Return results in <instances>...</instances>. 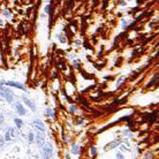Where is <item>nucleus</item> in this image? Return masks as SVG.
Here are the masks:
<instances>
[{"label": "nucleus", "mask_w": 159, "mask_h": 159, "mask_svg": "<svg viewBox=\"0 0 159 159\" xmlns=\"http://www.w3.org/2000/svg\"><path fill=\"white\" fill-rule=\"evenodd\" d=\"M90 156H91L92 158H94V157L97 156V147L96 146H91V147H90Z\"/></svg>", "instance_id": "dca6fc26"}, {"label": "nucleus", "mask_w": 159, "mask_h": 159, "mask_svg": "<svg viewBox=\"0 0 159 159\" xmlns=\"http://www.w3.org/2000/svg\"><path fill=\"white\" fill-rule=\"evenodd\" d=\"M45 115L46 116H51V118H53V119H55V112L50 107L45 110Z\"/></svg>", "instance_id": "1a4fd4ad"}, {"label": "nucleus", "mask_w": 159, "mask_h": 159, "mask_svg": "<svg viewBox=\"0 0 159 159\" xmlns=\"http://www.w3.org/2000/svg\"><path fill=\"white\" fill-rule=\"evenodd\" d=\"M4 15L7 16V17H10V16H12L10 10H8V9H4Z\"/></svg>", "instance_id": "4be33fe9"}, {"label": "nucleus", "mask_w": 159, "mask_h": 159, "mask_svg": "<svg viewBox=\"0 0 159 159\" xmlns=\"http://www.w3.org/2000/svg\"><path fill=\"white\" fill-rule=\"evenodd\" d=\"M27 140H28V142H29L30 144L35 142V134L32 133V131H30V133L28 134V137H27Z\"/></svg>", "instance_id": "ddd939ff"}, {"label": "nucleus", "mask_w": 159, "mask_h": 159, "mask_svg": "<svg viewBox=\"0 0 159 159\" xmlns=\"http://www.w3.org/2000/svg\"><path fill=\"white\" fill-rule=\"evenodd\" d=\"M115 157H116V158H120V159H123L124 158V156L121 153V152H118V153L115 154Z\"/></svg>", "instance_id": "5701e85b"}, {"label": "nucleus", "mask_w": 159, "mask_h": 159, "mask_svg": "<svg viewBox=\"0 0 159 159\" xmlns=\"http://www.w3.org/2000/svg\"><path fill=\"white\" fill-rule=\"evenodd\" d=\"M124 81H126V76H121V77L116 81V88H121V85L124 83Z\"/></svg>", "instance_id": "4468645a"}, {"label": "nucleus", "mask_w": 159, "mask_h": 159, "mask_svg": "<svg viewBox=\"0 0 159 159\" xmlns=\"http://www.w3.org/2000/svg\"><path fill=\"white\" fill-rule=\"evenodd\" d=\"M1 83L4 85H7V87H13V88H17V89L20 90H23V91L28 92L27 88L24 87L23 84H21L20 82H14V81H8V82H6V81H1Z\"/></svg>", "instance_id": "7ed1b4c3"}, {"label": "nucleus", "mask_w": 159, "mask_h": 159, "mask_svg": "<svg viewBox=\"0 0 159 159\" xmlns=\"http://www.w3.org/2000/svg\"><path fill=\"white\" fill-rule=\"evenodd\" d=\"M23 103H24L28 107L31 108V111H34V112L36 111V105H35V103L31 100V99L27 98V97H23Z\"/></svg>", "instance_id": "6e6552de"}, {"label": "nucleus", "mask_w": 159, "mask_h": 159, "mask_svg": "<svg viewBox=\"0 0 159 159\" xmlns=\"http://www.w3.org/2000/svg\"><path fill=\"white\" fill-rule=\"evenodd\" d=\"M14 122H15V124H16V127H17V129H21V128H22L23 121H22L21 119H17V118H15V119H14Z\"/></svg>", "instance_id": "2eb2a0df"}, {"label": "nucleus", "mask_w": 159, "mask_h": 159, "mask_svg": "<svg viewBox=\"0 0 159 159\" xmlns=\"http://www.w3.org/2000/svg\"><path fill=\"white\" fill-rule=\"evenodd\" d=\"M0 96H1L2 98L7 101V103L13 104V101H14V93L9 89L5 88L4 84H2L1 82H0Z\"/></svg>", "instance_id": "f257e3e1"}, {"label": "nucleus", "mask_w": 159, "mask_h": 159, "mask_svg": "<svg viewBox=\"0 0 159 159\" xmlns=\"http://www.w3.org/2000/svg\"><path fill=\"white\" fill-rule=\"evenodd\" d=\"M75 44H76V46H80L81 41H80V40H76V41H75Z\"/></svg>", "instance_id": "cd10ccee"}, {"label": "nucleus", "mask_w": 159, "mask_h": 159, "mask_svg": "<svg viewBox=\"0 0 159 159\" xmlns=\"http://www.w3.org/2000/svg\"><path fill=\"white\" fill-rule=\"evenodd\" d=\"M65 157H66V158H67V159H69V158H70V156H69V154H68V153H67V154H66V156H65Z\"/></svg>", "instance_id": "c756f323"}, {"label": "nucleus", "mask_w": 159, "mask_h": 159, "mask_svg": "<svg viewBox=\"0 0 159 159\" xmlns=\"http://www.w3.org/2000/svg\"><path fill=\"white\" fill-rule=\"evenodd\" d=\"M15 108H16V113H17L18 115H21V116H23V115L27 114V111H25L24 106H23L20 101H17V103L15 104Z\"/></svg>", "instance_id": "39448f33"}, {"label": "nucleus", "mask_w": 159, "mask_h": 159, "mask_svg": "<svg viewBox=\"0 0 159 159\" xmlns=\"http://www.w3.org/2000/svg\"><path fill=\"white\" fill-rule=\"evenodd\" d=\"M58 38H59V40L61 41V43H65V41H66V37H65V35H62V34L58 35Z\"/></svg>", "instance_id": "6ab92c4d"}, {"label": "nucleus", "mask_w": 159, "mask_h": 159, "mask_svg": "<svg viewBox=\"0 0 159 159\" xmlns=\"http://www.w3.org/2000/svg\"><path fill=\"white\" fill-rule=\"evenodd\" d=\"M120 5H121V6H126V1H121Z\"/></svg>", "instance_id": "c85d7f7f"}, {"label": "nucleus", "mask_w": 159, "mask_h": 159, "mask_svg": "<svg viewBox=\"0 0 159 159\" xmlns=\"http://www.w3.org/2000/svg\"><path fill=\"white\" fill-rule=\"evenodd\" d=\"M32 124H34L35 128H37L38 130H40V131H45L46 130V126H45V123H44L41 120H35Z\"/></svg>", "instance_id": "423d86ee"}, {"label": "nucleus", "mask_w": 159, "mask_h": 159, "mask_svg": "<svg viewBox=\"0 0 159 159\" xmlns=\"http://www.w3.org/2000/svg\"><path fill=\"white\" fill-rule=\"evenodd\" d=\"M121 142H122L121 140H116V141H113V142L108 143V144L106 145L105 150H106V151H107V150H113V149H115V147H118V146H119L120 144H121Z\"/></svg>", "instance_id": "0eeeda50"}, {"label": "nucleus", "mask_w": 159, "mask_h": 159, "mask_svg": "<svg viewBox=\"0 0 159 159\" xmlns=\"http://www.w3.org/2000/svg\"><path fill=\"white\" fill-rule=\"evenodd\" d=\"M73 65H74V67H75L76 69H81V63H80V61L75 60V61L73 62Z\"/></svg>", "instance_id": "aec40b11"}, {"label": "nucleus", "mask_w": 159, "mask_h": 159, "mask_svg": "<svg viewBox=\"0 0 159 159\" xmlns=\"http://www.w3.org/2000/svg\"><path fill=\"white\" fill-rule=\"evenodd\" d=\"M76 123H77V124H83V123H84V119H83V118H80V119L76 121Z\"/></svg>", "instance_id": "b1692460"}, {"label": "nucleus", "mask_w": 159, "mask_h": 159, "mask_svg": "<svg viewBox=\"0 0 159 159\" xmlns=\"http://www.w3.org/2000/svg\"><path fill=\"white\" fill-rule=\"evenodd\" d=\"M4 121H5V118H4V115L0 113V126H1L2 123H4Z\"/></svg>", "instance_id": "393cba45"}, {"label": "nucleus", "mask_w": 159, "mask_h": 159, "mask_svg": "<svg viewBox=\"0 0 159 159\" xmlns=\"http://www.w3.org/2000/svg\"><path fill=\"white\" fill-rule=\"evenodd\" d=\"M144 158H153V153H152V152H145Z\"/></svg>", "instance_id": "412c9836"}, {"label": "nucleus", "mask_w": 159, "mask_h": 159, "mask_svg": "<svg viewBox=\"0 0 159 159\" xmlns=\"http://www.w3.org/2000/svg\"><path fill=\"white\" fill-rule=\"evenodd\" d=\"M69 113H71V114H76L77 113V106L75 105V104H70V106H69Z\"/></svg>", "instance_id": "9b49d317"}, {"label": "nucleus", "mask_w": 159, "mask_h": 159, "mask_svg": "<svg viewBox=\"0 0 159 159\" xmlns=\"http://www.w3.org/2000/svg\"><path fill=\"white\" fill-rule=\"evenodd\" d=\"M157 80H158V74L156 73V74H154V75H153V77H152V80L150 81V82L147 83L146 85H145V88H150V87H151V85H153L154 83L157 82Z\"/></svg>", "instance_id": "9d476101"}, {"label": "nucleus", "mask_w": 159, "mask_h": 159, "mask_svg": "<svg viewBox=\"0 0 159 159\" xmlns=\"http://www.w3.org/2000/svg\"><path fill=\"white\" fill-rule=\"evenodd\" d=\"M5 143H6V141H5V138L2 137L1 135H0V150H2L5 147Z\"/></svg>", "instance_id": "a211bd4d"}, {"label": "nucleus", "mask_w": 159, "mask_h": 159, "mask_svg": "<svg viewBox=\"0 0 159 159\" xmlns=\"http://www.w3.org/2000/svg\"><path fill=\"white\" fill-rule=\"evenodd\" d=\"M44 13L45 14H51L52 13V6H51L50 4L46 5V6L44 7Z\"/></svg>", "instance_id": "f3484780"}, {"label": "nucleus", "mask_w": 159, "mask_h": 159, "mask_svg": "<svg viewBox=\"0 0 159 159\" xmlns=\"http://www.w3.org/2000/svg\"><path fill=\"white\" fill-rule=\"evenodd\" d=\"M52 76H53V77H54V78H57V77H58V70H54V71H53Z\"/></svg>", "instance_id": "bb28decb"}, {"label": "nucleus", "mask_w": 159, "mask_h": 159, "mask_svg": "<svg viewBox=\"0 0 159 159\" xmlns=\"http://www.w3.org/2000/svg\"><path fill=\"white\" fill-rule=\"evenodd\" d=\"M59 65H60V68H61L62 70H63V69H66V66H65V63H63L62 61H60V62H59Z\"/></svg>", "instance_id": "a878e982"}, {"label": "nucleus", "mask_w": 159, "mask_h": 159, "mask_svg": "<svg viewBox=\"0 0 159 159\" xmlns=\"http://www.w3.org/2000/svg\"><path fill=\"white\" fill-rule=\"evenodd\" d=\"M71 152H73V154H80V146L76 144H73L71 145Z\"/></svg>", "instance_id": "f8f14e48"}, {"label": "nucleus", "mask_w": 159, "mask_h": 159, "mask_svg": "<svg viewBox=\"0 0 159 159\" xmlns=\"http://www.w3.org/2000/svg\"><path fill=\"white\" fill-rule=\"evenodd\" d=\"M35 140H36V143H37V145H38L39 147L43 146L44 143H45V136H44L43 131L39 130L38 133H37V135H36V137H35Z\"/></svg>", "instance_id": "20e7f679"}, {"label": "nucleus", "mask_w": 159, "mask_h": 159, "mask_svg": "<svg viewBox=\"0 0 159 159\" xmlns=\"http://www.w3.org/2000/svg\"><path fill=\"white\" fill-rule=\"evenodd\" d=\"M43 158H46V159H48V158H52V156H53V146H52V144H50V143H44V145L43 146Z\"/></svg>", "instance_id": "f03ea898"}]
</instances>
